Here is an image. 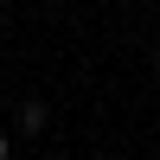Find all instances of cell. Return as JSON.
I'll return each instance as SVG.
<instances>
[{
    "instance_id": "6da1fadb",
    "label": "cell",
    "mask_w": 160,
    "mask_h": 160,
    "mask_svg": "<svg viewBox=\"0 0 160 160\" xmlns=\"http://www.w3.org/2000/svg\"><path fill=\"white\" fill-rule=\"evenodd\" d=\"M19 128L38 135V128H45V102H19Z\"/></svg>"
},
{
    "instance_id": "7a4b0ae2",
    "label": "cell",
    "mask_w": 160,
    "mask_h": 160,
    "mask_svg": "<svg viewBox=\"0 0 160 160\" xmlns=\"http://www.w3.org/2000/svg\"><path fill=\"white\" fill-rule=\"evenodd\" d=\"M7 154H13V148H7V135H0V160H7Z\"/></svg>"
},
{
    "instance_id": "3957f363",
    "label": "cell",
    "mask_w": 160,
    "mask_h": 160,
    "mask_svg": "<svg viewBox=\"0 0 160 160\" xmlns=\"http://www.w3.org/2000/svg\"><path fill=\"white\" fill-rule=\"evenodd\" d=\"M154 64H160V45H154Z\"/></svg>"
}]
</instances>
